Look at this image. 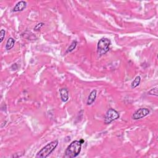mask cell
Returning a JSON list of instances; mask_svg holds the SVG:
<instances>
[{
  "mask_svg": "<svg viewBox=\"0 0 158 158\" xmlns=\"http://www.w3.org/2000/svg\"><path fill=\"white\" fill-rule=\"evenodd\" d=\"M27 6V3L24 1H20L17 3L13 8V12L22 11Z\"/></svg>",
  "mask_w": 158,
  "mask_h": 158,
  "instance_id": "6",
  "label": "cell"
},
{
  "mask_svg": "<svg viewBox=\"0 0 158 158\" xmlns=\"http://www.w3.org/2000/svg\"><path fill=\"white\" fill-rule=\"evenodd\" d=\"M157 89H158V86H157L154 87V88H153V89H152L151 90H150V91H148V95H153V96H158Z\"/></svg>",
  "mask_w": 158,
  "mask_h": 158,
  "instance_id": "12",
  "label": "cell"
},
{
  "mask_svg": "<svg viewBox=\"0 0 158 158\" xmlns=\"http://www.w3.org/2000/svg\"><path fill=\"white\" fill-rule=\"evenodd\" d=\"M6 32L4 29H2L0 32V43H2L4 40V38L5 37Z\"/></svg>",
  "mask_w": 158,
  "mask_h": 158,
  "instance_id": "13",
  "label": "cell"
},
{
  "mask_svg": "<svg viewBox=\"0 0 158 158\" xmlns=\"http://www.w3.org/2000/svg\"><path fill=\"white\" fill-rule=\"evenodd\" d=\"M118 118H119V114L117 111L112 108L109 109L104 117V123L106 124H109Z\"/></svg>",
  "mask_w": 158,
  "mask_h": 158,
  "instance_id": "4",
  "label": "cell"
},
{
  "mask_svg": "<svg viewBox=\"0 0 158 158\" xmlns=\"http://www.w3.org/2000/svg\"><path fill=\"white\" fill-rule=\"evenodd\" d=\"M77 45V42L76 41H73L71 45H70V46H69V48H67L66 53H69V52H72L76 48Z\"/></svg>",
  "mask_w": 158,
  "mask_h": 158,
  "instance_id": "11",
  "label": "cell"
},
{
  "mask_svg": "<svg viewBox=\"0 0 158 158\" xmlns=\"http://www.w3.org/2000/svg\"><path fill=\"white\" fill-rule=\"evenodd\" d=\"M111 44V41L108 38H103L101 39L97 46L98 56H101L108 52L109 50V46H110Z\"/></svg>",
  "mask_w": 158,
  "mask_h": 158,
  "instance_id": "3",
  "label": "cell"
},
{
  "mask_svg": "<svg viewBox=\"0 0 158 158\" xmlns=\"http://www.w3.org/2000/svg\"><path fill=\"white\" fill-rule=\"evenodd\" d=\"M44 25H45V24L43 23V22L39 23V24H38L36 25V26H35V28H34V30H36V31H37V30H39L40 29H41V28L43 27V26Z\"/></svg>",
  "mask_w": 158,
  "mask_h": 158,
  "instance_id": "14",
  "label": "cell"
},
{
  "mask_svg": "<svg viewBox=\"0 0 158 158\" xmlns=\"http://www.w3.org/2000/svg\"><path fill=\"white\" fill-rule=\"evenodd\" d=\"M58 145V140H54L53 142H51L50 143H48L45 146H44L42 150H40L37 155H36V157L37 158H45L49 156L51 153L53 151L55 148Z\"/></svg>",
  "mask_w": 158,
  "mask_h": 158,
  "instance_id": "2",
  "label": "cell"
},
{
  "mask_svg": "<svg viewBox=\"0 0 158 158\" xmlns=\"http://www.w3.org/2000/svg\"><path fill=\"white\" fill-rule=\"evenodd\" d=\"M59 93L61 100L63 102H66L69 99V91L67 89H61L59 90Z\"/></svg>",
  "mask_w": 158,
  "mask_h": 158,
  "instance_id": "7",
  "label": "cell"
},
{
  "mask_svg": "<svg viewBox=\"0 0 158 158\" xmlns=\"http://www.w3.org/2000/svg\"><path fill=\"white\" fill-rule=\"evenodd\" d=\"M140 82H141V77H140V76H137L133 80V81L131 82V87L132 89H135V88L137 87L140 85Z\"/></svg>",
  "mask_w": 158,
  "mask_h": 158,
  "instance_id": "10",
  "label": "cell"
},
{
  "mask_svg": "<svg viewBox=\"0 0 158 158\" xmlns=\"http://www.w3.org/2000/svg\"><path fill=\"white\" fill-rule=\"evenodd\" d=\"M149 114H150V110L148 108H140L133 113L132 118L134 120H138L146 117Z\"/></svg>",
  "mask_w": 158,
  "mask_h": 158,
  "instance_id": "5",
  "label": "cell"
},
{
  "mask_svg": "<svg viewBox=\"0 0 158 158\" xmlns=\"http://www.w3.org/2000/svg\"><path fill=\"white\" fill-rule=\"evenodd\" d=\"M14 45H15V40H14V38H9L6 44V46H5L6 50H10L12 49V48L14 46Z\"/></svg>",
  "mask_w": 158,
  "mask_h": 158,
  "instance_id": "9",
  "label": "cell"
},
{
  "mask_svg": "<svg viewBox=\"0 0 158 158\" xmlns=\"http://www.w3.org/2000/svg\"><path fill=\"white\" fill-rule=\"evenodd\" d=\"M82 144V143L80 140L79 141L76 140V141L72 142L65 150L64 157L66 158H74L77 157L81 151Z\"/></svg>",
  "mask_w": 158,
  "mask_h": 158,
  "instance_id": "1",
  "label": "cell"
},
{
  "mask_svg": "<svg viewBox=\"0 0 158 158\" xmlns=\"http://www.w3.org/2000/svg\"><path fill=\"white\" fill-rule=\"evenodd\" d=\"M96 95H97V91H96V90H93L90 93L89 97H88L86 101L87 105H91L94 103L96 98Z\"/></svg>",
  "mask_w": 158,
  "mask_h": 158,
  "instance_id": "8",
  "label": "cell"
}]
</instances>
